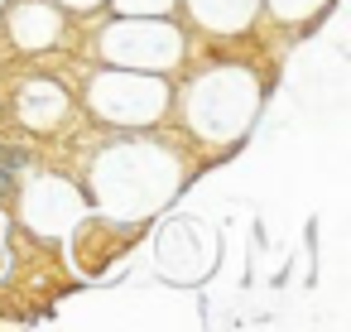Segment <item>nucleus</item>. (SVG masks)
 <instances>
[{
    "label": "nucleus",
    "instance_id": "obj_1",
    "mask_svg": "<svg viewBox=\"0 0 351 332\" xmlns=\"http://www.w3.org/2000/svg\"><path fill=\"white\" fill-rule=\"evenodd\" d=\"M15 188V169L10 164H0V193H10Z\"/></svg>",
    "mask_w": 351,
    "mask_h": 332
}]
</instances>
